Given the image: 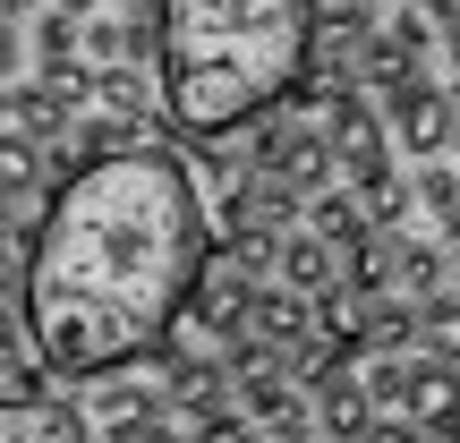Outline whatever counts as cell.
I'll use <instances>...</instances> for the list:
<instances>
[{
  "label": "cell",
  "instance_id": "277c9868",
  "mask_svg": "<svg viewBox=\"0 0 460 443\" xmlns=\"http://www.w3.org/2000/svg\"><path fill=\"white\" fill-rule=\"evenodd\" d=\"M298 205H307V188H298V180L247 163L239 180H230V197H222V239H281V230L298 222Z\"/></svg>",
  "mask_w": 460,
  "mask_h": 443
},
{
  "label": "cell",
  "instance_id": "3957f363",
  "mask_svg": "<svg viewBox=\"0 0 460 443\" xmlns=\"http://www.w3.org/2000/svg\"><path fill=\"white\" fill-rule=\"evenodd\" d=\"M324 128H332V154H341V180L358 188V197L393 180V146H401V137H393V120H376L367 85H349V94L332 102V111H324Z\"/></svg>",
  "mask_w": 460,
  "mask_h": 443
},
{
  "label": "cell",
  "instance_id": "52a82bcc",
  "mask_svg": "<svg viewBox=\"0 0 460 443\" xmlns=\"http://www.w3.org/2000/svg\"><path fill=\"white\" fill-rule=\"evenodd\" d=\"M410 427L418 435H460V367L452 359H418V376H410Z\"/></svg>",
  "mask_w": 460,
  "mask_h": 443
},
{
  "label": "cell",
  "instance_id": "5bb4252c",
  "mask_svg": "<svg viewBox=\"0 0 460 443\" xmlns=\"http://www.w3.org/2000/svg\"><path fill=\"white\" fill-rule=\"evenodd\" d=\"M77 43H85V34H77V9L51 0V9L34 17V68H43V60H77Z\"/></svg>",
  "mask_w": 460,
  "mask_h": 443
},
{
  "label": "cell",
  "instance_id": "e0dca14e",
  "mask_svg": "<svg viewBox=\"0 0 460 443\" xmlns=\"http://www.w3.org/2000/svg\"><path fill=\"white\" fill-rule=\"evenodd\" d=\"M367 214H376V230H401V214H410V188H401V180L367 188Z\"/></svg>",
  "mask_w": 460,
  "mask_h": 443
},
{
  "label": "cell",
  "instance_id": "8fae6325",
  "mask_svg": "<svg viewBox=\"0 0 460 443\" xmlns=\"http://www.w3.org/2000/svg\"><path fill=\"white\" fill-rule=\"evenodd\" d=\"M444 273H452V256L435 239H401V264H393V290H410L418 307L427 298H444Z\"/></svg>",
  "mask_w": 460,
  "mask_h": 443
},
{
  "label": "cell",
  "instance_id": "7c38bea8",
  "mask_svg": "<svg viewBox=\"0 0 460 443\" xmlns=\"http://www.w3.org/2000/svg\"><path fill=\"white\" fill-rule=\"evenodd\" d=\"M367 376V393H376V410H410V376H418V359L401 341H376V359L358 367Z\"/></svg>",
  "mask_w": 460,
  "mask_h": 443
},
{
  "label": "cell",
  "instance_id": "d6986e66",
  "mask_svg": "<svg viewBox=\"0 0 460 443\" xmlns=\"http://www.w3.org/2000/svg\"><path fill=\"white\" fill-rule=\"evenodd\" d=\"M0 9H9V17H34V0H0Z\"/></svg>",
  "mask_w": 460,
  "mask_h": 443
},
{
  "label": "cell",
  "instance_id": "ffe728a7",
  "mask_svg": "<svg viewBox=\"0 0 460 443\" xmlns=\"http://www.w3.org/2000/svg\"><path fill=\"white\" fill-rule=\"evenodd\" d=\"M119 9H163V0H119Z\"/></svg>",
  "mask_w": 460,
  "mask_h": 443
},
{
  "label": "cell",
  "instance_id": "7402d4cb",
  "mask_svg": "<svg viewBox=\"0 0 460 443\" xmlns=\"http://www.w3.org/2000/svg\"><path fill=\"white\" fill-rule=\"evenodd\" d=\"M452 281H460V256H452Z\"/></svg>",
  "mask_w": 460,
  "mask_h": 443
},
{
  "label": "cell",
  "instance_id": "8992f818",
  "mask_svg": "<svg viewBox=\"0 0 460 443\" xmlns=\"http://www.w3.org/2000/svg\"><path fill=\"white\" fill-rule=\"evenodd\" d=\"M273 273L281 281H298V290H315V298H324L332 290V281H341L349 273V247L341 239H324V230H281V256H273Z\"/></svg>",
  "mask_w": 460,
  "mask_h": 443
},
{
  "label": "cell",
  "instance_id": "44dd1931",
  "mask_svg": "<svg viewBox=\"0 0 460 443\" xmlns=\"http://www.w3.org/2000/svg\"><path fill=\"white\" fill-rule=\"evenodd\" d=\"M60 9H77V17H85V9H94V0H60Z\"/></svg>",
  "mask_w": 460,
  "mask_h": 443
},
{
  "label": "cell",
  "instance_id": "6da1fadb",
  "mask_svg": "<svg viewBox=\"0 0 460 443\" xmlns=\"http://www.w3.org/2000/svg\"><path fill=\"white\" fill-rule=\"evenodd\" d=\"M222 247V214L197 205V171L163 137L85 154L34 222L17 307L60 384H102L154 359L188 324L205 264Z\"/></svg>",
  "mask_w": 460,
  "mask_h": 443
},
{
  "label": "cell",
  "instance_id": "5b68a950",
  "mask_svg": "<svg viewBox=\"0 0 460 443\" xmlns=\"http://www.w3.org/2000/svg\"><path fill=\"white\" fill-rule=\"evenodd\" d=\"M384 120H393V137L410 146V163H435L460 137V94H444L435 77H410V85L384 94Z\"/></svg>",
  "mask_w": 460,
  "mask_h": 443
},
{
  "label": "cell",
  "instance_id": "ac0fdd59",
  "mask_svg": "<svg viewBox=\"0 0 460 443\" xmlns=\"http://www.w3.org/2000/svg\"><path fill=\"white\" fill-rule=\"evenodd\" d=\"M435 9V26H444V51H452V68H460V0H427Z\"/></svg>",
  "mask_w": 460,
  "mask_h": 443
},
{
  "label": "cell",
  "instance_id": "ba28073f",
  "mask_svg": "<svg viewBox=\"0 0 460 443\" xmlns=\"http://www.w3.org/2000/svg\"><path fill=\"white\" fill-rule=\"evenodd\" d=\"M315 435H376V393H367L358 367L315 384Z\"/></svg>",
  "mask_w": 460,
  "mask_h": 443
},
{
  "label": "cell",
  "instance_id": "9a60e30c",
  "mask_svg": "<svg viewBox=\"0 0 460 443\" xmlns=\"http://www.w3.org/2000/svg\"><path fill=\"white\" fill-rule=\"evenodd\" d=\"M418 341L460 367V298H427V307H418Z\"/></svg>",
  "mask_w": 460,
  "mask_h": 443
},
{
  "label": "cell",
  "instance_id": "4fadbf2b",
  "mask_svg": "<svg viewBox=\"0 0 460 443\" xmlns=\"http://www.w3.org/2000/svg\"><path fill=\"white\" fill-rule=\"evenodd\" d=\"M94 102H111V111H128V120H154V85H146V68H128V60L94 68Z\"/></svg>",
  "mask_w": 460,
  "mask_h": 443
},
{
  "label": "cell",
  "instance_id": "7a4b0ae2",
  "mask_svg": "<svg viewBox=\"0 0 460 443\" xmlns=\"http://www.w3.org/2000/svg\"><path fill=\"white\" fill-rule=\"evenodd\" d=\"M324 0H163V102L188 137H230L281 111L315 60Z\"/></svg>",
  "mask_w": 460,
  "mask_h": 443
},
{
  "label": "cell",
  "instance_id": "2e32d148",
  "mask_svg": "<svg viewBox=\"0 0 460 443\" xmlns=\"http://www.w3.org/2000/svg\"><path fill=\"white\" fill-rule=\"evenodd\" d=\"M418 205H427L435 222L460 214V171H452V163H427V171H418Z\"/></svg>",
  "mask_w": 460,
  "mask_h": 443
},
{
  "label": "cell",
  "instance_id": "603a6c76",
  "mask_svg": "<svg viewBox=\"0 0 460 443\" xmlns=\"http://www.w3.org/2000/svg\"><path fill=\"white\" fill-rule=\"evenodd\" d=\"M393 9H410V0H393Z\"/></svg>",
  "mask_w": 460,
  "mask_h": 443
},
{
  "label": "cell",
  "instance_id": "30bf717a",
  "mask_svg": "<svg viewBox=\"0 0 460 443\" xmlns=\"http://www.w3.org/2000/svg\"><path fill=\"white\" fill-rule=\"evenodd\" d=\"M0 120H9V128H34V137H51V128H68V94L60 85H9V94H0Z\"/></svg>",
  "mask_w": 460,
  "mask_h": 443
},
{
  "label": "cell",
  "instance_id": "9c48e42d",
  "mask_svg": "<svg viewBox=\"0 0 460 443\" xmlns=\"http://www.w3.org/2000/svg\"><path fill=\"white\" fill-rule=\"evenodd\" d=\"M0 435H9V443H77V435H94V427H85V410H68V401H34V410H9V418H0Z\"/></svg>",
  "mask_w": 460,
  "mask_h": 443
}]
</instances>
